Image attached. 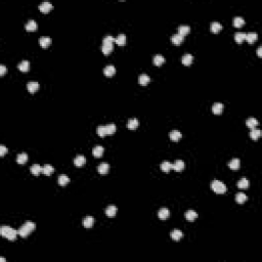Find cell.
I'll return each mask as SVG.
<instances>
[{"label": "cell", "mask_w": 262, "mask_h": 262, "mask_svg": "<svg viewBox=\"0 0 262 262\" xmlns=\"http://www.w3.org/2000/svg\"><path fill=\"white\" fill-rule=\"evenodd\" d=\"M247 199H248V197L246 196V194H244V193H238L237 195H236V201L238 202L239 204H243L245 203V202L247 201Z\"/></svg>", "instance_id": "33"}, {"label": "cell", "mask_w": 262, "mask_h": 262, "mask_svg": "<svg viewBox=\"0 0 262 262\" xmlns=\"http://www.w3.org/2000/svg\"><path fill=\"white\" fill-rule=\"evenodd\" d=\"M0 260H1L2 262H5V258H3V257H1V258H0Z\"/></svg>", "instance_id": "49"}, {"label": "cell", "mask_w": 262, "mask_h": 262, "mask_svg": "<svg viewBox=\"0 0 262 262\" xmlns=\"http://www.w3.org/2000/svg\"><path fill=\"white\" fill-rule=\"evenodd\" d=\"M27 161H28V155L26 153H21L16 156V162H18L19 164H21V165L25 164Z\"/></svg>", "instance_id": "29"}, {"label": "cell", "mask_w": 262, "mask_h": 262, "mask_svg": "<svg viewBox=\"0 0 262 262\" xmlns=\"http://www.w3.org/2000/svg\"><path fill=\"white\" fill-rule=\"evenodd\" d=\"M183 38H184V36L180 35L179 33H176V34H174V35L171 36L170 40H171V42H172L173 44L178 45V44H181L182 43V41H183Z\"/></svg>", "instance_id": "7"}, {"label": "cell", "mask_w": 262, "mask_h": 262, "mask_svg": "<svg viewBox=\"0 0 262 262\" xmlns=\"http://www.w3.org/2000/svg\"><path fill=\"white\" fill-rule=\"evenodd\" d=\"M106 131L107 134H113L116 131V125L114 123H109L106 125Z\"/></svg>", "instance_id": "42"}, {"label": "cell", "mask_w": 262, "mask_h": 262, "mask_svg": "<svg viewBox=\"0 0 262 262\" xmlns=\"http://www.w3.org/2000/svg\"><path fill=\"white\" fill-rule=\"evenodd\" d=\"M184 168V162L182 160H176L172 164V169H174L177 172H180Z\"/></svg>", "instance_id": "9"}, {"label": "cell", "mask_w": 262, "mask_h": 262, "mask_svg": "<svg viewBox=\"0 0 262 262\" xmlns=\"http://www.w3.org/2000/svg\"><path fill=\"white\" fill-rule=\"evenodd\" d=\"M39 43L42 47H44V48H45V47H47V46H49V45H50L51 38L48 37V36H42V37H40V39H39Z\"/></svg>", "instance_id": "14"}, {"label": "cell", "mask_w": 262, "mask_h": 262, "mask_svg": "<svg viewBox=\"0 0 262 262\" xmlns=\"http://www.w3.org/2000/svg\"><path fill=\"white\" fill-rule=\"evenodd\" d=\"M36 29H37V23L34 20H30L26 24V30L27 31H35Z\"/></svg>", "instance_id": "28"}, {"label": "cell", "mask_w": 262, "mask_h": 262, "mask_svg": "<svg viewBox=\"0 0 262 262\" xmlns=\"http://www.w3.org/2000/svg\"><path fill=\"white\" fill-rule=\"evenodd\" d=\"M197 217H198V213L196 211H194V210H188V211L185 212V218L188 219V220L193 221Z\"/></svg>", "instance_id": "34"}, {"label": "cell", "mask_w": 262, "mask_h": 262, "mask_svg": "<svg viewBox=\"0 0 262 262\" xmlns=\"http://www.w3.org/2000/svg\"><path fill=\"white\" fill-rule=\"evenodd\" d=\"M115 41V38L113 37L112 35H107L106 37L104 38L102 40V43H113Z\"/></svg>", "instance_id": "45"}, {"label": "cell", "mask_w": 262, "mask_h": 262, "mask_svg": "<svg viewBox=\"0 0 262 262\" xmlns=\"http://www.w3.org/2000/svg\"><path fill=\"white\" fill-rule=\"evenodd\" d=\"M244 24H245V20L242 16H236V18L233 19V25H235V27H242Z\"/></svg>", "instance_id": "41"}, {"label": "cell", "mask_w": 262, "mask_h": 262, "mask_svg": "<svg viewBox=\"0 0 262 262\" xmlns=\"http://www.w3.org/2000/svg\"><path fill=\"white\" fill-rule=\"evenodd\" d=\"M52 7H53L52 4H51L50 2H48V1H44V2H42V3L39 5V9H40V11L44 12V14H46V12H48L49 10L52 9Z\"/></svg>", "instance_id": "5"}, {"label": "cell", "mask_w": 262, "mask_h": 262, "mask_svg": "<svg viewBox=\"0 0 262 262\" xmlns=\"http://www.w3.org/2000/svg\"><path fill=\"white\" fill-rule=\"evenodd\" d=\"M235 39L238 43H242V42L246 39V33H244V32H238V33L235 34Z\"/></svg>", "instance_id": "39"}, {"label": "cell", "mask_w": 262, "mask_h": 262, "mask_svg": "<svg viewBox=\"0 0 262 262\" xmlns=\"http://www.w3.org/2000/svg\"><path fill=\"white\" fill-rule=\"evenodd\" d=\"M261 135V131L260 129H257V128H252L250 131V136L252 139H254V140H256L257 138H259Z\"/></svg>", "instance_id": "36"}, {"label": "cell", "mask_w": 262, "mask_h": 262, "mask_svg": "<svg viewBox=\"0 0 262 262\" xmlns=\"http://www.w3.org/2000/svg\"><path fill=\"white\" fill-rule=\"evenodd\" d=\"M116 213H117V207H116L115 205H109L108 207L106 208V214L109 217L115 216Z\"/></svg>", "instance_id": "10"}, {"label": "cell", "mask_w": 262, "mask_h": 262, "mask_svg": "<svg viewBox=\"0 0 262 262\" xmlns=\"http://www.w3.org/2000/svg\"><path fill=\"white\" fill-rule=\"evenodd\" d=\"M190 31V27L188 25H180L179 27H178V33L182 36L188 34Z\"/></svg>", "instance_id": "17"}, {"label": "cell", "mask_w": 262, "mask_h": 262, "mask_svg": "<svg viewBox=\"0 0 262 262\" xmlns=\"http://www.w3.org/2000/svg\"><path fill=\"white\" fill-rule=\"evenodd\" d=\"M169 215H170V212H169L168 208H161V209L159 210V212H158L159 218L162 219V220H165V219H167V218L169 217Z\"/></svg>", "instance_id": "8"}, {"label": "cell", "mask_w": 262, "mask_h": 262, "mask_svg": "<svg viewBox=\"0 0 262 262\" xmlns=\"http://www.w3.org/2000/svg\"><path fill=\"white\" fill-rule=\"evenodd\" d=\"M115 42L118 45H124L126 43V35L123 33H120L119 35L115 38Z\"/></svg>", "instance_id": "24"}, {"label": "cell", "mask_w": 262, "mask_h": 262, "mask_svg": "<svg viewBox=\"0 0 262 262\" xmlns=\"http://www.w3.org/2000/svg\"><path fill=\"white\" fill-rule=\"evenodd\" d=\"M85 163H86V158L83 155H77L76 158L74 159V164L78 167L84 166Z\"/></svg>", "instance_id": "4"}, {"label": "cell", "mask_w": 262, "mask_h": 262, "mask_svg": "<svg viewBox=\"0 0 262 262\" xmlns=\"http://www.w3.org/2000/svg\"><path fill=\"white\" fill-rule=\"evenodd\" d=\"M53 171H54L53 166H51V165L49 164L44 165V166L42 167V173H44L45 175H51L53 173Z\"/></svg>", "instance_id": "31"}, {"label": "cell", "mask_w": 262, "mask_h": 262, "mask_svg": "<svg viewBox=\"0 0 262 262\" xmlns=\"http://www.w3.org/2000/svg\"><path fill=\"white\" fill-rule=\"evenodd\" d=\"M5 72H6V67L4 65H0V75L3 76V75L5 74Z\"/></svg>", "instance_id": "47"}, {"label": "cell", "mask_w": 262, "mask_h": 262, "mask_svg": "<svg viewBox=\"0 0 262 262\" xmlns=\"http://www.w3.org/2000/svg\"><path fill=\"white\" fill-rule=\"evenodd\" d=\"M109 169H110L109 163L102 162L97 166V172L100 173V174H107V173L109 172Z\"/></svg>", "instance_id": "3"}, {"label": "cell", "mask_w": 262, "mask_h": 262, "mask_svg": "<svg viewBox=\"0 0 262 262\" xmlns=\"http://www.w3.org/2000/svg\"><path fill=\"white\" fill-rule=\"evenodd\" d=\"M193 59H194V57H193V55L190 54V53H185V54L182 57L181 62H182V64H183V65L190 66V64H192Z\"/></svg>", "instance_id": "18"}, {"label": "cell", "mask_w": 262, "mask_h": 262, "mask_svg": "<svg viewBox=\"0 0 262 262\" xmlns=\"http://www.w3.org/2000/svg\"><path fill=\"white\" fill-rule=\"evenodd\" d=\"M211 188L217 194H223L226 192V185L222 181H219L217 179H214L211 183Z\"/></svg>", "instance_id": "2"}, {"label": "cell", "mask_w": 262, "mask_h": 262, "mask_svg": "<svg viewBox=\"0 0 262 262\" xmlns=\"http://www.w3.org/2000/svg\"><path fill=\"white\" fill-rule=\"evenodd\" d=\"M113 50V43H102V51L105 54H109Z\"/></svg>", "instance_id": "27"}, {"label": "cell", "mask_w": 262, "mask_h": 262, "mask_svg": "<svg viewBox=\"0 0 262 262\" xmlns=\"http://www.w3.org/2000/svg\"><path fill=\"white\" fill-rule=\"evenodd\" d=\"M92 154L95 158H100L102 157V155L104 154V147L102 145H95L92 150Z\"/></svg>", "instance_id": "15"}, {"label": "cell", "mask_w": 262, "mask_h": 262, "mask_svg": "<svg viewBox=\"0 0 262 262\" xmlns=\"http://www.w3.org/2000/svg\"><path fill=\"white\" fill-rule=\"evenodd\" d=\"M138 124L139 122L136 118H131L127 122V127L129 128V129H135V128L138 127Z\"/></svg>", "instance_id": "19"}, {"label": "cell", "mask_w": 262, "mask_h": 262, "mask_svg": "<svg viewBox=\"0 0 262 262\" xmlns=\"http://www.w3.org/2000/svg\"><path fill=\"white\" fill-rule=\"evenodd\" d=\"M10 228H11V227H10V226H8V225H2V226L0 227V233H1V236H2V237L6 238V236H7V233H9Z\"/></svg>", "instance_id": "43"}, {"label": "cell", "mask_w": 262, "mask_h": 262, "mask_svg": "<svg viewBox=\"0 0 262 262\" xmlns=\"http://www.w3.org/2000/svg\"><path fill=\"white\" fill-rule=\"evenodd\" d=\"M246 124H247V126H248V127L255 128L257 125H258V120H257L256 118L251 117V118H249V119L246 121Z\"/></svg>", "instance_id": "37"}, {"label": "cell", "mask_w": 262, "mask_h": 262, "mask_svg": "<svg viewBox=\"0 0 262 262\" xmlns=\"http://www.w3.org/2000/svg\"><path fill=\"white\" fill-rule=\"evenodd\" d=\"M170 237H171V239H172V240L178 241V240H180L182 237H183V233H182L180 229H174V231H171Z\"/></svg>", "instance_id": "11"}, {"label": "cell", "mask_w": 262, "mask_h": 262, "mask_svg": "<svg viewBox=\"0 0 262 262\" xmlns=\"http://www.w3.org/2000/svg\"><path fill=\"white\" fill-rule=\"evenodd\" d=\"M57 181H59V185H66V184H68L69 182H70V178H69V176H67L66 174H61L59 176Z\"/></svg>", "instance_id": "30"}, {"label": "cell", "mask_w": 262, "mask_h": 262, "mask_svg": "<svg viewBox=\"0 0 262 262\" xmlns=\"http://www.w3.org/2000/svg\"><path fill=\"white\" fill-rule=\"evenodd\" d=\"M151 81V77L147 74H141L138 78V82L140 85H147Z\"/></svg>", "instance_id": "20"}, {"label": "cell", "mask_w": 262, "mask_h": 262, "mask_svg": "<svg viewBox=\"0 0 262 262\" xmlns=\"http://www.w3.org/2000/svg\"><path fill=\"white\" fill-rule=\"evenodd\" d=\"M161 169H162V171H164V172H168L170 169H172V164H171L169 161H163V162L161 163Z\"/></svg>", "instance_id": "38"}, {"label": "cell", "mask_w": 262, "mask_h": 262, "mask_svg": "<svg viewBox=\"0 0 262 262\" xmlns=\"http://www.w3.org/2000/svg\"><path fill=\"white\" fill-rule=\"evenodd\" d=\"M210 29H211V31L214 32V33H217V32H219L222 29V25L219 22H212L211 25H210Z\"/></svg>", "instance_id": "32"}, {"label": "cell", "mask_w": 262, "mask_h": 262, "mask_svg": "<svg viewBox=\"0 0 262 262\" xmlns=\"http://www.w3.org/2000/svg\"><path fill=\"white\" fill-rule=\"evenodd\" d=\"M35 227H36V224L33 221H30V220L26 221L22 226L19 228V235L22 238H26L31 231H33L34 229H35Z\"/></svg>", "instance_id": "1"}, {"label": "cell", "mask_w": 262, "mask_h": 262, "mask_svg": "<svg viewBox=\"0 0 262 262\" xmlns=\"http://www.w3.org/2000/svg\"><path fill=\"white\" fill-rule=\"evenodd\" d=\"M96 133H97L100 136H105V135H107L106 126H102V125L97 126V128H96Z\"/></svg>", "instance_id": "44"}, {"label": "cell", "mask_w": 262, "mask_h": 262, "mask_svg": "<svg viewBox=\"0 0 262 262\" xmlns=\"http://www.w3.org/2000/svg\"><path fill=\"white\" fill-rule=\"evenodd\" d=\"M6 152H7V147H6L5 145H0V156L3 157L4 154H5Z\"/></svg>", "instance_id": "46"}, {"label": "cell", "mask_w": 262, "mask_h": 262, "mask_svg": "<svg viewBox=\"0 0 262 262\" xmlns=\"http://www.w3.org/2000/svg\"><path fill=\"white\" fill-rule=\"evenodd\" d=\"M94 223V218L92 216H86L83 220V225H84L86 228H90V227L93 225Z\"/></svg>", "instance_id": "23"}, {"label": "cell", "mask_w": 262, "mask_h": 262, "mask_svg": "<svg viewBox=\"0 0 262 262\" xmlns=\"http://www.w3.org/2000/svg\"><path fill=\"white\" fill-rule=\"evenodd\" d=\"M240 165H241V161H240V159H238V158L233 159V160L228 163L229 168L233 169V170H237V169H239Z\"/></svg>", "instance_id": "16"}, {"label": "cell", "mask_w": 262, "mask_h": 262, "mask_svg": "<svg viewBox=\"0 0 262 262\" xmlns=\"http://www.w3.org/2000/svg\"><path fill=\"white\" fill-rule=\"evenodd\" d=\"M18 68L20 69L22 72H27V71L30 69V63H29V61H27V59H24V61H22L18 65Z\"/></svg>", "instance_id": "21"}, {"label": "cell", "mask_w": 262, "mask_h": 262, "mask_svg": "<svg viewBox=\"0 0 262 262\" xmlns=\"http://www.w3.org/2000/svg\"><path fill=\"white\" fill-rule=\"evenodd\" d=\"M257 54L259 55V57H262V47L259 46L258 48H257Z\"/></svg>", "instance_id": "48"}, {"label": "cell", "mask_w": 262, "mask_h": 262, "mask_svg": "<svg viewBox=\"0 0 262 262\" xmlns=\"http://www.w3.org/2000/svg\"><path fill=\"white\" fill-rule=\"evenodd\" d=\"M153 62L156 66H161L163 63H165V57L162 54H156L153 59Z\"/></svg>", "instance_id": "26"}, {"label": "cell", "mask_w": 262, "mask_h": 262, "mask_svg": "<svg viewBox=\"0 0 262 262\" xmlns=\"http://www.w3.org/2000/svg\"><path fill=\"white\" fill-rule=\"evenodd\" d=\"M115 72H116V69L113 65H108L107 67H105L104 69V74L108 77L113 76V75L115 74Z\"/></svg>", "instance_id": "13"}, {"label": "cell", "mask_w": 262, "mask_h": 262, "mask_svg": "<svg viewBox=\"0 0 262 262\" xmlns=\"http://www.w3.org/2000/svg\"><path fill=\"white\" fill-rule=\"evenodd\" d=\"M238 186L240 188H242V190H245V188H247L249 186V180L246 177H242L238 181Z\"/></svg>", "instance_id": "35"}, {"label": "cell", "mask_w": 262, "mask_h": 262, "mask_svg": "<svg viewBox=\"0 0 262 262\" xmlns=\"http://www.w3.org/2000/svg\"><path fill=\"white\" fill-rule=\"evenodd\" d=\"M169 136H170L171 140L177 141L178 139L181 138L182 133L180 132V131H178V130H172V131H170V133H169Z\"/></svg>", "instance_id": "12"}, {"label": "cell", "mask_w": 262, "mask_h": 262, "mask_svg": "<svg viewBox=\"0 0 262 262\" xmlns=\"http://www.w3.org/2000/svg\"><path fill=\"white\" fill-rule=\"evenodd\" d=\"M223 104H221V102H215V104H213V107H212V111H213L214 114H216V115H218V114H220L221 112H222L223 110Z\"/></svg>", "instance_id": "25"}, {"label": "cell", "mask_w": 262, "mask_h": 262, "mask_svg": "<svg viewBox=\"0 0 262 262\" xmlns=\"http://www.w3.org/2000/svg\"><path fill=\"white\" fill-rule=\"evenodd\" d=\"M30 170H31V173H32V174H34V175H38V174H39V173H41V172H42V167L40 166V165H38V164H35V165H33V166H32L31 168H30Z\"/></svg>", "instance_id": "40"}, {"label": "cell", "mask_w": 262, "mask_h": 262, "mask_svg": "<svg viewBox=\"0 0 262 262\" xmlns=\"http://www.w3.org/2000/svg\"><path fill=\"white\" fill-rule=\"evenodd\" d=\"M257 38H258V34L255 33V32H249V33L246 34V40L249 42V43L254 42Z\"/></svg>", "instance_id": "22"}, {"label": "cell", "mask_w": 262, "mask_h": 262, "mask_svg": "<svg viewBox=\"0 0 262 262\" xmlns=\"http://www.w3.org/2000/svg\"><path fill=\"white\" fill-rule=\"evenodd\" d=\"M27 88L31 93H34L39 89V83L37 81H29L27 84Z\"/></svg>", "instance_id": "6"}]
</instances>
